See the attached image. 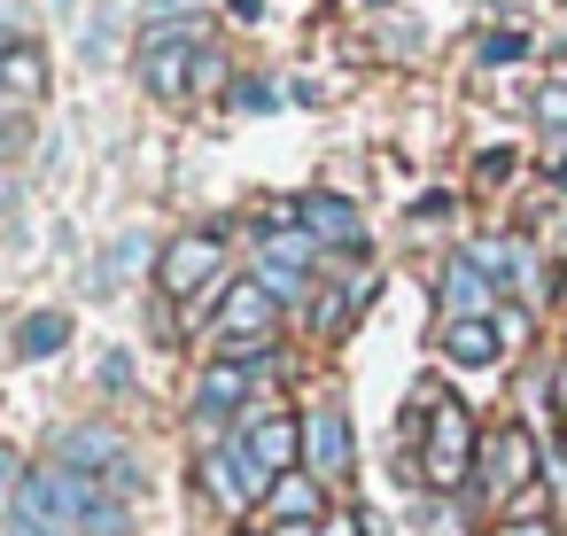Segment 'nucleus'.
Here are the masks:
<instances>
[{
	"label": "nucleus",
	"mask_w": 567,
	"mask_h": 536,
	"mask_svg": "<svg viewBox=\"0 0 567 536\" xmlns=\"http://www.w3.org/2000/svg\"><path fill=\"white\" fill-rule=\"evenodd\" d=\"M195 474H203V497H210L226 520H241V513H257V505L272 497V474L257 466V451H249L241 435H234V443H210Z\"/></svg>",
	"instance_id": "nucleus-3"
},
{
	"label": "nucleus",
	"mask_w": 567,
	"mask_h": 536,
	"mask_svg": "<svg viewBox=\"0 0 567 536\" xmlns=\"http://www.w3.org/2000/svg\"><path fill=\"white\" fill-rule=\"evenodd\" d=\"M249 451H257V466L280 482V474H296V458H303V427L288 420V412H272V420H249V435H241Z\"/></svg>",
	"instance_id": "nucleus-11"
},
{
	"label": "nucleus",
	"mask_w": 567,
	"mask_h": 536,
	"mask_svg": "<svg viewBox=\"0 0 567 536\" xmlns=\"http://www.w3.org/2000/svg\"><path fill=\"white\" fill-rule=\"evenodd\" d=\"M63 466L133 489V458H125V435H117V427H71V435H63Z\"/></svg>",
	"instance_id": "nucleus-8"
},
{
	"label": "nucleus",
	"mask_w": 567,
	"mask_h": 536,
	"mask_svg": "<svg viewBox=\"0 0 567 536\" xmlns=\"http://www.w3.org/2000/svg\"><path fill=\"white\" fill-rule=\"evenodd\" d=\"M265 513H272L280 528H319V520H327L319 474H303V466H296V474H280V482H272V497H265Z\"/></svg>",
	"instance_id": "nucleus-12"
},
{
	"label": "nucleus",
	"mask_w": 567,
	"mask_h": 536,
	"mask_svg": "<svg viewBox=\"0 0 567 536\" xmlns=\"http://www.w3.org/2000/svg\"><path fill=\"white\" fill-rule=\"evenodd\" d=\"M412 536H458V513L451 505H427V513H412Z\"/></svg>",
	"instance_id": "nucleus-19"
},
{
	"label": "nucleus",
	"mask_w": 567,
	"mask_h": 536,
	"mask_svg": "<svg viewBox=\"0 0 567 536\" xmlns=\"http://www.w3.org/2000/svg\"><path fill=\"white\" fill-rule=\"evenodd\" d=\"M71 342V319L63 311H32V319H17V358H55Z\"/></svg>",
	"instance_id": "nucleus-16"
},
{
	"label": "nucleus",
	"mask_w": 567,
	"mask_h": 536,
	"mask_svg": "<svg viewBox=\"0 0 567 536\" xmlns=\"http://www.w3.org/2000/svg\"><path fill=\"white\" fill-rule=\"evenodd\" d=\"M195 32H148L141 40V79H148V94L156 102H179L187 94V79H195Z\"/></svg>",
	"instance_id": "nucleus-6"
},
{
	"label": "nucleus",
	"mask_w": 567,
	"mask_h": 536,
	"mask_svg": "<svg viewBox=\"0 0 567 536\" xmlns=\"http://www.w3.org/2000/svg\"><path fill=\"white\" fill-rule=\"evenodd\" d=\"M489 536H551V520H513V513H505Z\"/></svg>",
	"instance_id": "nucleus-25"
},
{
	"label": "nucleus",
	"mask_w": 567,
	"mask_h": 536,
	"mask_svg": "<svg viewBox=\"0 0 567 536\" xmlns=\"http://www.w3.org/2000/svg\"><path fill=\"white\" fill-rule=\"evenodd\" d=\"M0 48H24V0H0Z\"/></svg>",
	"instance_id": "nucleus-20"
},
{
	"label": "nucleus",
	"mask_w": 567,
	"mask_h": 536,
	"mask_svg": "<svg viewBox=\"0 0 567 536\" xmlns=\"http://www.w3.org/2000/svg\"><path fill=\"white\" fill-rule=\"evenodd\" d=\"M218 280H226V234H218V226H187V234L164 241L156 288H164L172 303H195V296H210Z\"/></svg>",
	"instance_id": "nucleus-2"
},
{
	"label": "nucleus",
	"mask_w": 567,
	"mask_h": 536,
	"mask_svg": "<svg viewBox=\"0 0 567 536\" xmlns=\"http://www.w3.org/2000/svg\"><path fill=\"white\" fill-rule=\"evenodd\" d=\"M17 482H24V474H17V451H9V443H0V505H9V497H17Z\"/></svg>",
	"instance_id": "nucleus-24"
},
{
	"label": "nucleus",
	"mask_w": 567,
	"mask_h": 536,
	"mask_svg": "<svg viewBox=\"0 0 567 536\" xmlns=\"http://www.w3.org/2000/svg\"><path fill=\"white\" fill-rule=\"evenodd\" d=\"M520 55H528L520 32H482V63H520Z\"/></svg>",
	"instance_id": "nucleus-18"
},
{
	"label": "nucleus",
	"mask_w": 567,
	"mask_h": 536,
	"mask_svg": "<svg viewBox=\"0 0 567 536\" xmlns=\"http://www.w3.org/2000/svg\"><path fill=\"white\" fill-rule=\"evenodd\" d=\"M303 474H319V482L350 474V412L342 404H319L303 420Z\"/></svg>",
	"instance_id": "nucleus-7"
},
{
	"label": "nucleus",
	"mask_w": 567,
	"mask_h": 536,
	"mask_svg": "<svg viewBox=\"0 0 567 536\" xmlns=\"http://www.w3.org/2000/svg\"><path fill=\"white\" fill-rule=\"evenodd\" d=\"M536 435L528 427H489L482 435V458H474V482H482V497H497V505H513V497H528L536 489Z\"/></svg>",
	"instance_id": "nucleus-5"
},
{
	"label": "nucleus",
	"mask_w": 567,
	"mask_h": 536,
	"mask_svg": "<svg viewBox=\"0 0 567 536\" xmlns=\"http://www.w3.org/2000/svg\"><path fill=\"white\" fill-rule=\"evenodd\" d=\"M551 404H559V420H567V358L551 365Z\"/></svg>",
	"instance_id": "nucleus-27"
},
{
	"label": "nucleus",
	"mask_w": 567,
	"mask_h": 536,
	"mask_svg": "<svg viewBox=\"0 0 567 536\" xmlns=\"http://www.w3.org/2000/svg\"><path fill=\"white\" fill-rule=\"evenodd\" d=\"M249 373H257V365H241V358H218V365L203 373V389H195V412H203V420L234 412V404L249 396Z\"/></svg>",
	"instance_id": "nucleus-15"
},
{
	"label": "nucleus",
	"mask_w": 567,
	"mask_h": 536,
	"mask_svg": "<svg viewBox=\"0 0 567 536\" xmlns=\"http://www.w3.org/2000/svg\"><path fill=\"white\" fill-rule=\"evenodd\" d=\"M141 9H148V17L164 24V17H203V9H210V0H141Z\"/></svg>",
	"instance_id": "nucleus-21"
},
{
	"label": "nucleus",
	"mask_w": 567,
	"mask_h": 536,
	"mask_svg": "<svg viewBox=\"0 0 567 536\" xmlns=\"http://www.w3.org/2000/svg\"><path fill=\"white\" fill-rule=\"evenodd\" d=\"M443 311L451 319H497V280L474 257H451L443 265Z\"/></svg>",
	"instance_id": "nucleus-9"
},
{
	"label": "nucleus",
	"mask_w": 567,
	"mask_h": 536,
	"mask_svg": "<svg viewBox=\"0 0 567 536\" xmlns=\"http://www.w3.org/2000/svg\"><path fill=\"white\" fill-rule=\"evenodd\" d=\"M536 117H544V125H567V86H544V94H536Z\"/></svg>",
	"instance_id": "nucleus-22"
},
{
	"label": "nucleus",
	"mask_w": 567,
	"mask_h": 536,
	"mask_svg": "<svg viewBox=\"0 0 567 536\" xmlns=\"http://www.w3.org/2000/svg\"><path fill=\"white\" fill-rule=\"evenodd\" d=\"M311 257H319V241H311L303 226H265V265H288V272H311Z\"/></svg>",
	"instance_id": "nucleus-17"
},
{
	"label": "nucleus",
	"mask_w": 567,
	"mask_h": 536,
	"mask_svg": "<svg viewBox=\"0 0 567 536\" xmlns=\"http://www.w3.org/2000/svg\"><path fill=\"white\" fill-rule=\"evenodd\" d=\"M412 427H420V482L427 489H458L482 458V435H474V412L458 396H435L420 389L412 396Z\"/></svg>",
	"instance_id": "nucleus-1"
},
{
	"label": "nucleus",
	"mask_w": 567,
	"mask_h": 536,
	"mask_svg": "<svg viewBox=\"0 0 567 536\" xmlns=\"http://www.w3.org/2000/svg\"><path fill=\"white\" fill-rule=\"evenodd\" d=\"M319 536H365V520H319Z\"/></svg>",
	"instance_id": "nucleus-28"
},
{
	"label": "nucleus",
	"mask_w": 567,
	"mask_h": 536,
	"mask_svg": "<svg viewBox=\"0 0 567 536\" xmlns=\"http://www.w3.org/2000/svg\"><path fill=\"white\" fill-rule=\"evenodd\" d=\"M234 102H241V110H272V86H265V79H241Z\"/></svg>",
	"instance_id": "nucleus-23"
},
{
	"label": "nucleus",
	"mask_w": 567,
	"mask_h": 536,
	"mask_svg": "<svg viewBox=\"0 0 567 536\" xmlns=\"http://www.w3.org/2000/svg\"><path fill=\"white\" fill-rule=\"evenodd\" d=\"M272 319H280V303H272L257 280H234V288L218 296V342H226V358L265 365V350H272Z\"/></svg>",
	"instance_id": "nucleus-4"
},
{
	"label": "nucleus",
	"mask_w": 567,
	"mask_h": 536,
	"mask_svg": "<svg viewBox=\"0 0 567 536\" xmlns=\"http://www.w3.org/2000/svg\"><path fill=\"white\" fill-rule=\"evenodd\" d=\"M0 536H40V528H24V520H9V528H0Z\"/></svg>",
	"instance_id": "nucleus-29"
},
{
	"label": "nucleus",
	"mask_w": 567,
	"mask_h": 536,
	"mask_svg": "<svg viewBox=\"0 0 567 536\" xmlns=\"http://www.w3.org/2000/svg\"><path fill=\"white\" fill-rule=\"evenodd\" d=\"M497 350H505L497 319H443V358L451 365H497Z\"/></svg>",
	"instance_id": "nucleus-13"
},
{
	"label": "nucleus",
	"mask_w": 567,
	"mask_h": 536,
	"mask_svg": "<svg viewBox=\"0 0 567 536\" xmlns=\"http://www.w3.org/2000/svg\"><path fill=\"white\" fill-rule=\"evenodd\" d=\"M102 381H110V389H125V381H133V358H117V350H110V358H102Z\"/></svg>",
	"instance_id": "nucleus-26"
},
{
	"label": "nucleus",
	"mask_w": 567,
	"mask_h": 536,
	"mask_svg": "<svg viewBox=\"0 0 567 536\" xmlns=\"http://www.w3.org/2000/svg\"><path fill=\"white\" fill-rule=\"evenodd\" d=\"M296 226H303L311 241H327V249H358V241H365V226H358V210H350L342 195H303V203H296Z\"/></svg>",
	"instance_id": "nucleus-10"
},
{
	"label": "nucleus",
	"mask_w": 567,
	"mask_h": 536,
	"mask_svg": "<svg viewBox=\"0 0 567 536\" xmlns=\"http://www.w3.org/2000/svg\"><path fill=\"white\" fill-rule=\"evenodd\" d=\"M48 94V55L24 40V48H0V102H40Z\"/></svg>",
	"instance_id": "nucleus-14"
}]
</instances>
